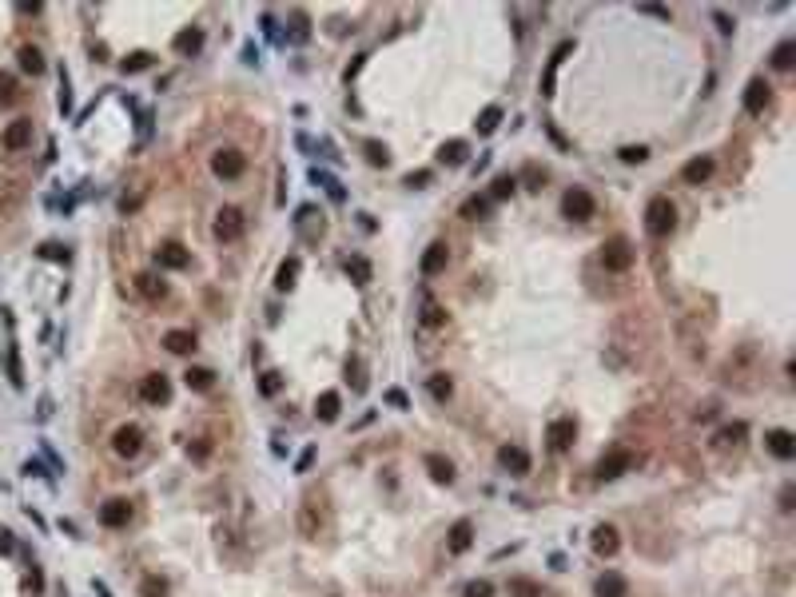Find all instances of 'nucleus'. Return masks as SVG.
Here are the masks:
<instances>
[{
    "instance_id": "1",
    "label": "nucleus",
    "mask_w": 796,
    "mask_h": 597,
    "mask_svg": "<svg viewBox=\"0 0 796 597\" xmlns=\"http://www.w3.org/2000/svg\"><path fill=\"white\" fill-rule=\"evenodd\" d=\"M673 227H677V208L669 203V195H653L649 208H645V231L653 239H665Z\"/></svg>"
},
{
    "instance_id": "2",
    "label": "nucleus",
    "mask_w": 796,
    "mask_h": 597,
    "mask_svg": "<svg viewBox=\"0 0 796 597\" xmlns=\"http://www.w3.org/2000/svg\"><path fill=\"white\" fill-rule=\"evenodd\" d=\"M601 263H605V271H629V267H633V247H629V239H621V235L605 239L601 243Z\"/></svg>"
},
{
    "instance_id": "3",
    "label": "nucleus",
    "mask_w": 796,
    "mask_h": 597,
    "mask_svg": "<svg viewBox=\"0 0 796 597\" xmlns=\"http://www.w3.org/2000/svg\"><path fill=\"white\" fill-rule=\"evenodd\" d=\"M211 172L219 179H239L247 172V160H243V151H235V147H219V151L211 156Z\"/></svg>"
},
{
    "instance_id": "4",
    "label": "nucleus",
    "mask_w": 796,
    "mask_h": 597,
    "mask_svg": "<svg viewBox=\"0 0 796 597\" xmlns=\"http://www.w3.org/2000/svg\"><path fill=\"white\" fill-rule=\"evenodd\" d=\"M140 450H143V430L140 426L127 422V426H120V430L111 434V454H116V458H136Z\"/></svg>"
},
{
    "instance_id": "5",
    "label": "nucleus",
    "mask_w": 796,
    "mask_h": 597,
    "mask_svg": "<svg viewBox=\"0 0 796 597\" xmlns=\"http://www.w3.org/2000/svg\"><path fill=\"white\" fill-rule=\"evenodd\" d=\"M561 215H566V219H577V223L589 219V215H593V195H589L586 187H570V192L561 195Z\"/></svg>"
},
{
    "instance_id": "6",
    "label": "nucleus",
    "mask_w": 796,
    "mask_h": 597,
    "mask_svg": "<svg viewBox=\"0 0 796 597\" xmlns=\"http://www.w3.org/2000/svg\"><path fill=\"white\" fill-rule=\"evenodd\" d=\"M629 466H633V454L625 450V446H617V450H609L601 462H597V482H613V478H621Z\"/></svg>"
},
{
    "instance_id": "7",
    "label": "nucleus",
    "mask_w": 796,
    "mask_h": 597,
    "mask_svg": "<svg viewBox=\"0 0 796 597\" xmlns=\"http://www.w3.org/2000/svg\"><path fill=\"white\" fill-rule=\"evenodd\" d=\"M243 227H247V219H243L239 208H219V215H215V239L231 243L243 235Z\"/></svg>"
},
{
    "instance_id": "8",
    "label": "nucleus",
    "mask_w": 796,
    "mask_h": 597,
    "mask_svg": "<svg viewBox=\"0 0 796 597\" xmlns=\"http://www.w3.org/2000/svg\"><path fill=\"white\" fill-rule=\"evenodd\" d=\"M573 438H577V422L573 419H557V422H550V430H545V442H550L554 454H566L573 446Z\"/></svg>"
},
{
    "instance_id": "9",
    "label": "nucleus",
    "mask_w": 796,
    "mask_h": 597,
    "mask_svg": "<svg viewBox=\"0 0 796 597\" xmlns=\"http://www.w3.org/2000/svg\"><path fill=\"white\" fill-rule=\"evenodd\" d=\"M156 263L159 267H168V271H183V267L191 263V251L183 247V243L168 239V243H159L156 247Z\"/></svg>"
},
{
    "instance_id": "10",
    "label": "nucleus",
    "mask_w": 796,
    "mask_h": 597,
    "mask_svg": "<svg viewBox=\"0 0 796 597\" xmlns=\"http://www.w3.org/2000/svg\"><path fill=\"white\" fill-rule=\"evenodd\" d=\"M100 522L108 526V530H124L127 522H132V502L127 498H111L100 506Z\"/></svg>"
},
{
    "instance_id": "11",
    "label": "nucleus",
    "mask_w": 796,
    "mask_h": 597,
    "mask_svg": "<svg viewBox=\"0 0 796 597\" xmlns=\"http://www.w3.org/2000/svg\"><path fill=\"white\" fill-rule=\"evenodd\" d=\"M764 446H768V454L780 458V462L796 458V434L793 430H768V434H764Z\"/></svg>"
},
{
    "instance_id": "12",
    "label": "nucleus",
    "mask_w": 796,
    "mask_h": 597,
    "mask_svg": "<svg viewBox=\"0 0 796 597\" xmlns=\"http://www.w3.org/2000/svg\"><path fill=\"white\" fill-rule=\"evenodd\" d=\"M140 398L143 403H152V406H163L168 398H172V383L163 378V374H147L140 383Z\"/></svg>"
},
{
    "instance_id": "13",
    "label": "nucleus",
    "mask_w": 796,
    "mask_h": 597,
    "mask_svg": "<svg viewBox=\"0 0 796 597\" xmlns=\"http://www.w3.org/2000/svg\"><path fill=\"white\" fill-rule=\"evenodd\" d=\"M470 546H474V522L462 517V522H454L450 533H446V549H450V553H466Z\"/></svg>"
},
{
    "instance_id": "14",
    "label": "nucleus",
    "mask_w": 796,
    "mask_h": 597,
    "mask_svg": "<svg viewBox=\"0 0 796 597\" xmlns=\"http://www.w3.org/2000/svg\"><path fill=\"white\" fill-rule=\"evenodd\" d=\"M768 96H772V88L757 76V80H748V88H745V112L748 116H761L764 108H768Z\"/></svg>"
},
{
    "instance_id": "15",
    "label": "nucleus",
    "mask_w": 796,
    "mask_h": 597,
    "mask_svg": "<svg viewBox=\"0 0 796 597\" xmlns=\"http://www.w3.org/2000/svg\"><path fill=\"white\" fill-rule=\"evenodd\" d=\"M713 172H716L713 156H693V160H689V163H685V167H681V179H685V183H693V187H697V183H705V179L713 176Z\"/></svg>"
},
{
    "instance_id": "16",
    "label": "nucleus",
    "mask_w": 796,
    "mask_h": 597,
    "mask_svg": "<svg viewBox=\"0 0 796 597\" xmlns=\"http://www.w3.org/2000/svg\"><path fill=\"white\" fill-rule=\"evenodd\" d=\"M136 291H140L147 303H163V299H168V283H163L159 275H152V271L136 275Z\"/></svg>"
},
{
    "instance_id": "17",
    "label": "nucleus",
    "mask_w": 796,
    "mask_h": 597,
    "mask_svg": "<svg viewBox=\"0 0 796 597\" xmlns=\"http://www.w3.org/2000/svg\"><path fill=\"white\" fill-rule=\"evenodd\" d=\"M573 52V40H566V44H557L554 48V56H550V64H545V76H541V96L550 100L554 96V76H557V68H561V60Z\"/></svg>"
},
{
    "instance_id": "18",
    "label": "nucleus",
    "mask_w": 796,
    "mask_h": 597,
    "mask_svg": "<svg viewBox=\"0 0 796 597\" xmlns=\"http://www.w3.org/2000/svg\"><path fill=\"white\" fill-rule=\"evenodd\" d=\"M446 259H450V247H446L442 239L430 243L426 255H422V275H442L446 271Z\"/></svg>"
},
{
    "instance_id": "19",
    "label": "nucleus",
    "mask_w": 796,
    "mask_h": 597,
    "mask_svg": "<svg viewBox=\"0 0 796 597\" xmlns=\"http://www.w3.org/2000/svg\"><path fill=\"white\" fill-rule=\"evenodd\" d=\"M617 549H621V538H617V530H613V526H597V530H593V553L613 558Z\"/></svg>"
},
{
    "instance_id": "20",
    "label": "nucleus",
    "mask_w": 796,
    "mask_h": 597,
    "mask_svg": "<svg viewBox=\"0 0 796 597\" xmlns=\"http://www.w3.org/2000/svg\"><path fill=\"white\" fill-rule=\"evenodd\" d=\"M498 462L509 470V474H530V454L522 446H502L498 450Z\"/></svg>"
},
{
    "instance_id": "21",
    "label": "nucleus",
    "mask_w": 796,
    "mask_h": 597,
    "mask_svg": "<svg viewBox=\"0 0 796 597\" xmlns=\"http://www.w3.org/2000/svg\"><path fill=\"white\" fill-rule=\"evenodd\" d=\"M28 140H32V120H16V124L4 128V147H8V151L28 147Z\"/></svg>"
},
{
    "instance_id": "22",
    "label": "nucleus",
    "mask_w": 796,
    "mask_h": 597,
    "mask_svg": "<svg viewBox=\"0 0 796 597\" xmlns=\"http://www.w3.org/2000/svg\"><path fill=\"white\" fill-rule=\"evenodd\" d=\"M172 48L179 52V56H195V52L203 48V28H183V33H175Z\"/></svg>"
},
{
    "instance_id": "23",
    "label": "nucleus",
    "mask_w": 796,
    "mask_h": 597,
    "mask_svg": "<svg viewBox=\"0 0 796 597\" xmlns=\"http://www.w3.org/2000/svg\"><path fill=\"white\" fill-rule=\"evenodd\" d=\"M593 594L597 597H625L629 594V581L621 578V573H601L597 585H593Z\"/></svg>"
},
{
    "instance_id": "24",
    "label": "nucleus",
    "mask_w": 796,
    "mask_h": 597,
    "mask_svg": "<svg viewBox=\"0 0 796 597\" xmlns=\"http://www.w3.org/2000/svg\"><path fill=\"white\" fill-rule=\"evenodd\" d=\"M745 434H748V426H745V422L721 426V430H716V438H713V446H721V450H729V446H741V442H745Z\"/></svg>"
},
{
    "instance_id": "25",
    "label": "nucleus",
    "mask_w": 796,
    "mask_h": 597,
    "mask_svg": "<svg viewBox=\"0 0 796 597\" xmlns=\"http://www.w3.org/2000/svg\"><path fill=\"white\" fill-rule=\"evenodd\" d=\"M318 526H323L318 506H315V502H302V510H299V533H302V538H318Z\"/></svg>"
},
{
    "instance_id": "26",
    "label": "nucleus",
    "mask_w": 796,
    "mask_h": 597,
    "mask_svg": "<svg viewBox=\"0 0 796 597\" xmlns=\"http://www.w3.org/2000/svg\"><path fill=\"white\" fill-rule=\"evenodd\" d=\"M295 279H299V259L287 255L283 263H279V271H275V291H291Z\"/></svg>"
},
{
    "instance_id": "27",
    "label": "nucleus",
    "mask_w": 796,
    "mask_h": 597,
    "mask_svg": "<svg viewBox=\"0 0 796 597\" xmlns=\"http://www.w3.org/2000/svg\"><path fill=\"white\" fill-rule=\"evenodd\" d=\"M163 347H168L172 355H191V351H195V335H191V331H168V335H163Z\"/></svg>"
},
{
    "instance_id": "28",
    "label": "nucleus",
    "mask_w": 796,
    "mask_h": 597,
    "mask_svg": "<svg viewBox=\"0 0 796 597\" xmlns=\"http://www.w3.org/2000/svg\"><path fill=\"white\" fill-rule=\"evenodd\" d=\"M343 271L354 279V287H366L370 283V259H363V255H350L347 263H343Z\"/></svg>"
},
{
    "instance_id": "29",
    "label": "nucleus",
    "mask_w": 796,
    "mask_h": 597,
    "mask_svg": "<svg viewBox=\"0 0 796 597\" xmlns=\"http://www.w3.org/2000/svg\"><path fill=\"white\" fill-rule=\"evenodd\" d=\"M426 470H430V478H434V482H446V486L454 482V466L446 462L442 454H426Z\"/></svg>"
},
{
    "instance_id": "30",
    "label": "nucleus",
    "mask_w": 796,
    "mask_h": 597,
    "mask_svg": "<svg viewBox=\"0 0 796 597\" xmlns=\"http://www.w3.org/2000/svg\"><path fill=\"white\" fill-rule=\"evenodd\" d=\"M338 394L334 390H327V394H318V403H315V414H318V422H334L338 419Z\"/></svg>"
},
{
    "instance_id": "31",
    "label": "nucleus",
    "mask_w": 796,
    "mask_h": 597,
    "mask_svg": "<svg viewBox=\"0 0 796 597\" xmlns=\"http://www.w3.org/2000/svg\"><path fill=\"white\" fill-rule=\"evenodd\" d=\"M183 383H188L191 390H211L215 387V371H207V367H188Z\"/></svg>"
},
{
    "instance_id": "32",
    "label": "nucleus",
    "mask_w": 796,
    "mask_h": 597,
    "mask_svg": "<svg viewBox=\"0 0 796 597\" xmlns=\"http://www.w3.org/2000/svg\"><path fill=\"white\" fill-rule=\"evenodd\" d=\"M490 215V195H470L462 203V219H486Z\"/></svg>"
},
{
    "instance_id": "33",
    "label": "nucleus",
    "mask_w": 796,
    "mask_h": 597,
    "mask_svg": "<svg viewBox=\"0 0 796 597\" xmlns=\"http://www.w3.org/2000/svg\"><path fill=\"white\" fill-rule=\"evenodd\" d=\"M466 140H450V144H442V151H438V160L450 163V167H458V163H466Z\"/></svg>"
},
{
    "instance_id": "34",
    "label": "nucleus",
    "mask_w": 796,
    "mask_h": 597,
    "mask_svg": "<svg viewBox=\"0 0 796 597\" xmlns=\"http://www.w3.org/2000/svg\"><path fill=\"white\" fill-rule=\"evenodd\" d=\"M311 179H315L318 187H327V195H331L334 203H343V199H347V192H343V183H338V179H334V176H327V172H318V167H315V172H311Z\"/></svg>"
},
{
    "instance_id": "35",
    "label": "nucleus",
    "mask_w": 796,
    "mask_h": 597,
    "mask_svg": "<svg viewBox=\"0 0 796 597\" xmlns=\"http://www.w3.org/2000/svg\"><path fill=\"white\" fill-rule=\"evenodd\" d=\"M796 60V40H784V44H777L772 48V68H780V72H788Z\"/></svg>"
},
{
    "instance_id": "36",
    "label": "nucleus",
    "mask_w": 796,
    "mask_h": 597,
    "mask_svg": "<svg viewBox=\"0 0 796 597\" xmlns=\"http://www.w3.org/2000/svg\"><path fill=\"white\" fill-rule=\"evenodd\" d=\"M430 394H434V403H446L450 394H454V383H450V374H430Z\"/></svg>"
},
{
    "instance_id": "37",
    "label": "nucleus",
    "mask_w": 796,
    "mask_h": 597,
    "mask_svg": "<svg viewBox=\"0 0 796 597\" xmlns=\"http://www.w3.org/2000/svg\"><path fill=\"white\" fill-rule=\"evenodd\" d=\"M514 192H518V179H514V176H498L490 183V203H494V199H509Z\"/></svg>"
},
{
    "instance_id": "38",
    "label": "nucleus",
    "mask_w": 796,
    "mask_h": 597,
    "mask_svg": "<svg viewBox=\"0 0 796 597\" xmlns=\"http://www.w3.org/2000/svg\"><path fill=\"white\" fill-rule=\"evenodd\" d=\"M363 151H366V163H374V167H386V163H390V151H386L379 140H366Z\"/></svg>"
},
{
    "instance_id": "39",
    "label": "nucleus",
    "mask_w": 796,
    "mask_h": 597,
    "mask_svg": "<svg viewBox=\"0 0 796 597\" xmlns=\"http://www.w3.org/2000/svg\"><path fill=\"white\" fill-rule=\"evenodd\" d=\"M20 68L32 72V76H40V72H44V56H40L36 48H20Z\"/></svg>"
},
{
    "instance_id": "40",
    "label": "nucleus",
    "mask_w": 796,
    "mask_h": 597,
    "mask_svg": "<svg viewBox=\"0 0 796 597\" xmlns=\"http://www.w3.org/2000/svg\"><path fill=\"white\" fill-rule=\"evenodd\" d=\"M498 124H502V108H498V104H490L486 112L478 116V131H482V136H490V131L498 128Z\"/></svg>"
},
{
    "instance_id": "41",
    "label": "nucleus",
    "mask_w": 796,
    "mask_h": 597,
    "mask_svg": "<svg viewBox=\"0 0 796 597\" xmlns=\"http://www.w3.org/2000/svg\"><path fill=\"white\" fill-rule=\"evenodd\" d=\"M506 589H509V597H541V585H534V581H525V578H514Z\"/></svg>"
},
{
    "instance_id": "42",
    "label": "nucleus",
    "mask_w": 796,
    "mask_h": 597,
    "mask_svg": "<svg viewBox=\"0 0 796 597\" xmlns=\"http://www.w3.org/2000/svg\"><path fill=\"white\" fill-rule=\"evenodd\" d=\"M147 64H152V52H132V56H124V60H120V68H124V72H143Z\"/></svg>"
},
{
    "instance_id": "43",
    "label": "nucleus",
    "mask_w": 796,
    "mask_h": 597,
    "mask_svg": "<svg viewBox=\"0 0 796 597\" xmlns=\"http://www.w3.org/2000/svg\"><path fill=\"white\" fill-rule=\"evenodd\" d=\"M617 156H621V163H645V160H649V147H645V144H629V147H621Z\"/></svg>"
},
{
    "instance_id": "44",
    "label": "nucleus",
    "mask_w": 796,
    "mask_h": 597,
    "mask_svg": "<svg viewBox=\"0 0 796 597\" xmlns=\"http://www.w3.org/2000/svg\"><path fill=\"white\" fill-rule=\"evenodd\" d=\"M422 323H426V327H442L446 323V311L438 307V303H430V299H426V303H422Z\"/></svg>"
},
{
    "instance_id": "45",
    "label": "nucleus",
    "mask_w": 796,
    "mask_h": 597,
    "mask_svg": "<svg viewBox=\"0 0 796 597\" xmlns=\"http://www.w3.org/2000/svg\"><path fill=\"white\" fill-rule=\"evenodd\" d=\"M259 390H263L267 398H271V394H279V390H283V374H279V371H267L263 378H259Z\"/></svg>"
},
{
    "instance_id": "46",
    "label": "nucleus",
    "mask_w": 796,
    "mask_h": 597,
    "mask_svg": "<svg viewBox=\"0 0 796 597\" xmlns=\"http://www.w3.org/2000/svg\"><path fill=\"white\" fill-rule=\"evenodd\" d=\"M462 597H494V585L490 581H470V585L462 589Z\"/></svg>"
},
{
    "instance_id": "47",
    "label": "nucleus",
    "mask_w": 796,
    "mask_h": 597,
    "mask_svg": "<svg viewBox=\"0 0 796 597\" xmlns=\"http://www.w3.org/2000/svg\"><path fill=\"white\" fill-rule=\"evenodd\" d=\"M12 100H16V80L0 72V104H12Z\"/></svg>"
},
{
    "instance_id": "48",
    "label": "nucleus",
    "mask_w": 796,
    "mask_h": 597,
    "mask_svg": "<svg viewBox=\"0 0 796 597\" xmlns=\"http://www.w3.org/2000/svg\"><path fill=\"white\" fill-rule=\"evenodd\" d=\"M168 594V581L163 578H147L143 581V597H163Z\"/></svg>"
},
{
    "instance_id": "49",
    "label": "nucleus",
    "mask_w": 796,
    "mask_h": 597,
    "mask_svg": "<svg viewBox=\"0 0 796 597\" xmlns=\"http://www.w3.org/2000/svg\"><path fill=\"white\" fill-rule=\"evenodd\" d=\"M522 179H525V183H530V192H541V179H545V176H541L538 167L530 163V167H525V172H522Z\"/></svg>"
},
{
    "instance_id": "50",
    "label": "nucleus",
    "mask_w": 796,
    "mask_h": 597,
    "mask_svg": "<svg viewBox=\"0 0 796 597\" xmlns=\"http://www.w3.org/2000/svg\"><path fill=\"white\" fill-rule=\"evenodd\" d=\"M40 255H44V259H68V247H60V243H44V247H40Z\"/></svg>"
},
{
    "instance_id": "51",
    "label": "nucleus",
    "mask_w": 796,
    "mask_h": 597,
    "mask_svg": "<svg viewBox=\"0 0 796 597\" xmlns=\"http://www.w3.org/2000/svg\"><path fill=\"white\" fill-rule=\"evenodd\" d=\"M60 112H72V92H68V76H60Z\"/></svg>"
},
{
    "instance_id": "52",
    "label": "nucleus",
    "mask_w": 796,
    "mask_h": 597,
    "mask_svg": "<svg viewBox=\"0 0 796 597\" xmlns=\"http://www.w3.org/2000/svg\"><path fill=\"white\" fill-rule=\"evenodd\" d=\"M402 183H406V187H422V183H430V172H410Z\"/></svg>"
},
{
    "instance_id": "53",
    "label": "nucleus",
    "mask_w": 796,
    "mask_h": 597,
    "mask_svg": "<svg viewBox=\"0 0 796 597\" xmlns=\"http://www.w3.org/2000/svg\"><path fill=\"white\" fill-rule=\"evenodd\" d=\"M793 502H796V490H793V486H784V490H780V510L788 514V510H793Z\"/></svg>"
},
{
    "instance_id": "54",
    "label": "nucleus",
    "mask_w": 796,
    "mask_h": 597,
    "mask_svg": "<svg viewBox=\"0 0 796 597\" xmlns=\"http://www.w3.org/2000/svg\"><path fill=\"white\" fill-rule=\"evenodd\" d=\"M637 12H645V17H657V20H669V8H657V4H641Z\"/></svg>"
},
{
    "instance_id": "55",
    "label": "nucleus",
    "mask_w": 796,
    "mask_h": 597,
    "mask_svg": "<svg viewBox=\"0 0 796 597\" xmlns=\"http://www.w3.org/2000/svg\"><path fill=\"white\" fill-rule=\"evenodd\" d=\"M713 20H716V28H721V33H725V36L732 33V20L725 17V12H721V8H716V12H713Z\"/></svg>"
},
{
    "instance_id": "56",
    "label": "nucleus",
    "mask_w": 796,
    "mask_h": 597,
    "mask_svg": "<svg viewBox=\"0 0 796 597\" xmlns=\"http://www.w3.org/2000/svg\"><path fill=\"white\" fill-rule=\"evenodd\" d=\"M295 36L307 40V17H302V12H295Z\"/></svg>"
},
{
    "instance_id": "57",
    "label": "nucleus",
    "mask_w": 796,
    "mask_h": 597,
    "mask_svg": "<svg viewBox=\"0 0 796 597\" xmlns=\"http://www.w3.org/2000/svg\"><path fill=\"white\" fill-rule=\"evenodd\" d=\"M386 403H395V406L406 410V394H402V390H386Z\"/></svg>"
},
{
    "instance_id": "58",
    "label": "nucleus",
    "mask_w": 796,
    "mask_h": 597,
    "mask_svg": "<svg viewBox=\"0 0 796 597\" xmlns=\"http://www.w3.org/2000/svg\"><path fill=\"white\" fill-rule=\"evenodd\" d=\"M0 553H12V533L0 530Z\"/></svg>"
},
{
    "instance_id": "59",
    "label": "nucleus",
    "mask_w": 796,
    "mask_h": 597,
    "mask_svg": "<svg viewBox=\"0 0 796 597\" xmlns=\"http://www.w3.org/2000/svg\"><path fill=\"white\" fill-rule=\"evenodd\" d=\"M207 450H211V446H207V438H199V442H195V450H191V454H195V458H207Z\"/></svg>"
}]
</instances>
